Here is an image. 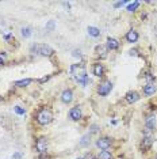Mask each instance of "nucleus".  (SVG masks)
Wrapping results in <instances>:
<instances>
[{
	"label": "nucleus",
	"instance_id": "nucleus-1",
	"mask_svg": "<svg viewBox=\"0 0 157 159\" xmlns=\"http://www.w3.org/2000/svg\"><path fill=\"white\" fill-rule=\"evenodd\" d=\"M31 52L33 53H38L41 56H51L54 53V49L51 48L50 45H46V44H34L31 46Z\"/></svg>",
	"mask_w": 157,
	"mask_h": 159
},
{
	"label": "nucleus",
	"instance_id": "nucleus-2",
	"mask_svg": "<svg viewBox=\"0 0 157 159\" xmlns=\"http://www.w3.org/2000/svg\"><path fill=\"white\" fill-rule=\"evenodd\" d=\"M37 123L39 125H47V124L51 123V120H53V114H51L50 110H47V109H41V110L37 113Z\"/></svg>",
	"mask_w": 157,
	"mask_h": 159
},
{
	"label": "nucleus",
	"instance_id": "nucleus-3",
	"mask_svg": "<svg viewBox=\"0 0 157 159\" xmlns=\"http://www.w3.org/2000/svg\"><path fill=\"white\" fill-rule=\"evenodd\" d=\"M111 90H113V83H111L110 80H103V82H100L98 86V94L100 97H106L111 92Z\"/></svg>",
	"mask_w": 157,
	"mask_h": 159
},
{
	"label": "nucleus",
	"instance_id": "nucleus-4",
	"mask_svg": "<svg viewBox=\"0 0 157 159\" xmlns=\"http://www.w3.org/2000/svg\"><path fill=\"white\" fill-rule=\"evenodd\" d=\"M96 147L100 148L102 151H106L111 147V139L110 137H99L96 140Z\"/></svg>",
	"mask_w": 157,
	"mask_h": 159
},
{
	"label": "nucleus",
	"instance_id": "nucleus-5",
	"mask_svg": "<svg viewBox=\"0 0 157 159\" xmlns=\"http://www.w3.org/2000/svg\"><path fill=\"white\" fill-rule=\"evenodd\" d=\"M35 150L39 154H45L47 151V139L46 137H39L35 141Z\"/></svg>",
	"mask_w": 157,
	"mask_h": 159
},
{
	"label": "nucleus",
	"instance_id": "nucleus-6",
	"mask_svg": "<svg viewBox=\"0 0 157 159\" xmlns=\"http://www.w3.org/2000/svg\"><path fill=\"white\" fill-rule=\"evenodd\" d=\"M81 116H83V113H81V107L80 106H73L69 110V118L72 120V121H80L81 120Z\"/></svg>",
	"mask_w": 157,
	"mask_h": 159
},
{
	"label": "nucleus",
	"instance_id": "nucleus-7",
	"mask_svg": "<svg viewBox=\"0 0 157 159\" xmlns=\"http://www.w3.org/2000/svg\"><path fill=\"white\" fill-rule=\"evenodd\" d=\"M61 101H63V104L65 105H69L73 101V91H72L71 88H65L63 92H61Z\"/></svg>",
	"mask_w": 157,
	"mask_h": 159
},
{
	"label": "nucleus",
	"instance_id": "nucleus-8",
	"mask_svg": "<svg viewBox=\"0 0 157 159\" xmlns=\"http://www.w3.org/2000/svg\"><path fill=\"white\" fill-rule=\"evenodd\" d=\"M92 72L96 78H102L103 74H104V67H103L102 63H94L92 65Z\"/></svg>",
	"mask_w": 157,
	"mask_h": 159
},
{
	"label": "nucleus",
	"instance_id": "nucleus-9",
	"mask_svg": "<svg viewBox=\"0 0 157 159\" xmlns=\"http://www.w3.org/2000/svg\"><path fill=\"white\" fill-rule=\"evenodd\" d=\"M138 32H135V30H129V32L126 33V41L127 42H130V44H134V42H137L138 41Z\"/></svg>",
	"mask_w": 157,
	"mask_h": 159
},
{
	"label": "nucleus",
	"instance_id": "nucleus-10",
	"mask_svg": "<svg viewBox=\"0 0 157 159\" xmlns=\"http://www.w3.org/2000/svg\"><path fill=\"white\" fill-rule=\"evenodd\" d=\"M125 99L127 104H134V102H137L140 99V94L137 91H129L125 95Z\"/></svg>",
	"mask_w": 157,
	"mask_h": 159
},
{
	"label": "nucleus",
	"instance_id": "nucleus-11",
	"mask_svg": "<svg viewBox=\"0 0 157 159\" xmlns=\"http://www.w3.org/2000/svg\"><path fill=\"white\" fill-rule=\"evenodd\" d=\"M106 46H107L108 50H117V49L119 48V41L115 40V38H113V37H108V38H107Z\"/></svg>",
	"mask_w": 157,
	"mask_h": 159
},
{
	"label": "nucleus",
	"instance_id": "nucleus-12",
	"mask_svg": "<svg viewBox=\"0 0 157 159\" xmlns=\"http://www.w3.org/2000/svg\"><path fill=\"white\" fill-rule=\"evenodd\" d=\"M76 82H77L78 84H81L83 87H85L87 84H88V82H90V79H88V75H87V72H81L80 75L76 76Z\"/></svg>",
	"mask_w": 157,
	"mask_h": 159
},
{
	"label": "nucleus",
	"instance_id": "nucleus-13",
	"mask_svg": "<svg viewBox=\"0 0 157 159\" xmlns=\"http://www.w3.org/2000/svg\"><path fill=\"white\" fill-rule=\"evenodd\" d=\"M84 71H85V69H84V65H81V64H72L71 65V74L75 76V78Z\"/></svg>",
	"mask_w": 157,
	"mask_h": 159
},
{
	"label": "nucleus",
	"instance_id": "nucleus-14",
	"mask_svg": "<svg viewBox=\"0 0 157 159\" xmlns=\"http://www.w3.org/2000/svg\"><path fill=\"white\" fill-rule=\"evenodd\" d=\"M156 90H157V87L154 86V83H146L145 86H144V94L145 95H153L154 92H156Z\"/></svg>",
	"mask_w": 157,
	"mask_h": 159
},
{
	"label": "nucleus",
	"instance_id": "nucleus-15",
	"mask_svg": "<svg viewBox=\"0 0 157 159\" xmlns=\"http://www.w3.org/2000/svg\"><path fill=\"white\" fill-rule=\"evenodd\" d=\"M107 46H104V45H98L96 46V49H95V52H96V55L99 56V57H102V59H106L107 57Z\"/></svg>",
	"mask_w": 157,
	"mask_h": 159
},
{
	"label": "nucleus",
	"instance_id": "nucleus-16",
	"mask_svg": "<svg viewBox=\"0 0 157 159\" xmlns=\"http://www.w3.org/2000/svg\"><path fill=\"white\" fill-rule=\"evenodd\" d=\"M91 143V133H87V135H84L80 139V147H87V146H90Z\"/></svg>",
	"mask_w": 157,
	"mask_h": 159
},
{
	"label": "nucleus",
	"instance_id": "nucleus-17",
	"mask_svg": "<svg viewBox=\"0 0 157 159\" xmlns=\"http://www.w3.org/2000/svg\"><path fill=\"white\" fill-rule=\"evenodd\" d=\"M88 34L91 37H94V38H98V37H100V30L98 27H95V26H90L88 27Z\"/></svg>",
	"mask_w": 157,
	"mask_h": 159
},
{
	"label": "nucleus",
	"instance_id": "nucleus-18",
	"mask_svg": "<svg viewBox=\"0 0 157 159\" xmlns=\"http://www.w3.org/2000/svg\"><path fill=\"white\" fill-rule=\"evenodd\" d=\"M33 82V79H22V80H18V82H15V86H18V87H26V86H28V84Z\"/></svg>",
	"mask_w": 157,
	"mask_h": 159
},
{
	"label": "nucleus",
	"instance_id": "nucleus-19",
	"mask_svg": "<svg viewBox=\"0 0 157 159\" xmlns=\"http://www.w3.org/2000/svg\"><path fill=\"white\" fill-rule=\"evenodd\" d=\"M142 144H144V148H149L152 144H153V136H145V139H144V141H142Z\"/></svg>",
	"mask_w": 157,
	"mask_h": 159
},
{
	"label": "nucleus",
	"instance_id": "nucleus-20",
	"mask_svg": "<svg viewBox=\"0 0 157 159\" xmlns=\"http://www.w3.org/2000/svg\"><path fill=\"white\" fill-rule=\"evenodd\" d=\"M20 34H22L24 38H30L31 34H33V32H31V29L30 27H22L20 29Z\"/></svg>",
	"mask_w": 157,
	"mask_h": 159
},
{
	"label": "nucleus",
	"instance_id": "nucleus-21",
	"mask_svg": "<svg viewBox=\"0 0 157 159\" xmlns=\"http://www.w3.org/2000/svg\"><path fill=\"white\" fill-rule=\"evenodd\" d=\"M98 159H113V155H111V152L106 151H100L98 155Z\"/></svg>",
	"mask_w": 157,
	"mask_h": 159
},
{
	"label": "nucleus",
	"instance_id": "nucleus-22",
	"mask_svg": "<svg viewBox=\"0 0 157 159\" xmlns=\"http://www.w3.org/2000/svg\"><path fill=\"white\" fill-rule=\"evenodd\" d=\"M138 7H140V1H133V3H130L129 6H127V11L133 12V11H135Z\"/></svg>",
	"mask_w": 157,
	"mask_h": 159
},
{
	"label": "nucleus",
	"instance_id": "nucleus-23",
	"mask_svg": "<svg viewBox=\"0 0 157 159\" xmlns=\"http://www.w3.org/2000/svg\"><path fill=\"white\" fill-rule=\"evenodd\" d=\"M14 111H15L16 114H19V116H23L24 113H26V110H24L23 107H20V106H15L14 107Z\"/></svg>",
	"mask_w": 157,
	"mask_h": 159
},
{
	"label": "nucleus",
	"instance_id": "nucleus-24",
	"mask_svg": "<svg viewBox=\"0 0 157 159\" xmlns=\"http://www.w3.org/2000/svg\"><path fill=\"white\" fill-rule=\"evenodd\" d=\"M6 61H7V53H6V52H0V65L6 64Z\"/></svg>",
	"mask_w": 157,
	"mask_h": 159
},
{
	"label": "nucleus",
	"instance_id": "nucleus-25",
	"mask_svg": "<svg viewBox=\"0 0 157 159\" xmlns=\"http://www.w3.org/2000/svg\"><path fill=\"white\" fill-rule=\"evenodd\" d=\"M56 23H54V20H49L46 25V30H49V32H53V29H54Z\"/></svg>",
	"mask_w": 157,
	"mask_h": 159
},
{
	"label": "nucleus",
	"instance_id": "nucleus-26",
	"mask_svg": "<svg viewBox=\"0 0 157 159\" xmlns=\"http://www.w3.org/2000/svg\"><path fill=\"white\" fill-rule=\"evenodd\" d=\"M145 79H146L148 83H153V82H154V75H152V74H146Z\"/></svg>",
	"mask_w": 157,
	"mask_h": 159
},
{
	"label": "nucleus",
	"instance_id": "nucleus-27",
	"mask_svg": "<svg viewBox=\"0 0 157 159\" xmlns=\"http://www.w3.org/2000/svg\"><path fill=\"white\" fill-rule=\"evenodd\" d=\"M22 158H23V152L20 151L14 152V155H12V159H22Z\"/></svg>",
	"mask_w": 157,
	"mask_h": 159
},
{
	"label": "nucleus",
	"instance_id": "nucleus-28",
	"mask_svg": "<svg viewBox=\"0 0 157 159\" xmlns=\"http://www.w3.org/2000/svg\"><path fill=\"white\" fill-rule=\"evenodd\" d=\"M90 129H91V132H90V133H91V135H92V133H96V132L99 131V127H98V125H95V124H94V125H91V127H90Z\"/></svg>",
	"mask_w": 157,
	"mask_h": 159
},
{
	"label": "nucleus",
	"instance_id": "nucleus-29",
	"mask_svg": "<svg viewBox=\"0 0 157 159\" xmlns=\"http://www.w3.org/2000/svg\"><path fill=\"white\" fill-rule=\"evenodd\" d=\"M4 40H6V41L14 40V34H11V33H6V34H4Z\"/></svg>",
	"mask_w": 157,
	"mask_h": 159
},
{
	"label": "nucleus",
	"instance_id": "nucleus-30",
	"mask_svg": "<svg viewBox=\"0 0 157 159\" xmlns=\"http://www.w3.org/2000/svg\"><path fill=\"white\" fill-rule=\"evenodd\" d=\"M73 56H75V57H77V59H81V52H80V50H77V49H75V50H73Z\"/></svg>",
	"mask_w": 157,
	"mask_h": 159
},
{
	"label": "nucleus",
	"instance_id": "nucleus-31",
	"mask_svg": "<svg viewBox=\"0 0 157 159\" xmlns=\"http://www.w3.org/2000/svg\"><path fill=\"white\" fill-rule=\"evenodd\" d=\"M126 3H127V1H118V3L114 4V7L115 8H119V7H122V6H123V4H126Z\"/></svg>",
	"mask_w": 157,
	"mask_h": 159
},
{
	"label": "nucleus",
	"instance_id": "nucleus-32",
	"mask_svg": "<svg viewBox=\"0 0 157 159\" xmlns=\"http://www.w3.org/2000/svg\"><path fill=\"white\" fill-rule=\"evenodd\" d=\"M49 78H50V76H45V78H42V79L39 80V82H41V83H43V82H46V80H49Z\"/></svg>",
	"mask_w": 157,
	"mask_h": 159
},
{
	"label": "nucleus",
	"instance_id": "nucleus-33",
	"mask_svg": "<svg viewBox=\"0 0 157 159\" xmlns=\"http://www.w3.org/2000/svg\"><path fill=\"white\" fill-rule=\"evenodd\" d=\"M77 159H84V158H77Z\"/></svg>",
	"mask_w": 157,
	"mask_h": 159
},
{
	"label": "nucleus",
	"instance_id": "nucleus-34",
	"mask_svg": "<svg viewBox=\"0 0 157 159\" xmlns=\"http://www.w3.org/2000/svg\"><path fill=\"white\" fill-rule=\"evenodd\" d=\"M156 159H157V155H156Z\"/></svg>",
	"mask_w": 157,
	"mask_h": 159
},
{
	"label": "nucleus",
	"instance_id": "nucleus-35",
	"mask_svg": "<svg viewBox=\"0 0 157 159\" xmlns=\"http://www.w3.org/2000/svg\"><path fill=\"white\" fill-rule=\"evenodd\" d=\"M0 99H1V98H0Z\"/></svg>",
	"mask_w": 157,
	"mask_h": 159
}]
</instances>
